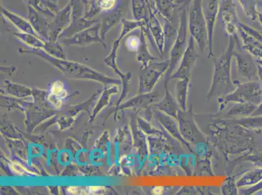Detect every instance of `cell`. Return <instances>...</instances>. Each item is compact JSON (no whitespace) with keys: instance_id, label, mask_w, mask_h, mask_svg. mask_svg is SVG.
<instances>
[{"instance_id":"cell-1","label":"cell","mask_w":262,"mask_h":195,"mask_svg":"<svg viewBox=\"0 0 262 195\" xmlns=\"http://www.w3.org/2000/svg\"><path fill=\"white\" fill-rule=\"evenodd\" d=\"M188 29L190 36L194 38L195 42L202 52L208 44V32L205 20L202 0H192L188 11Z\"/></svg>"},{"instance_id":"cell-2","label":"cell","mask_w":262,"mask_h":195,"mask_svg":"<svg viewBox=\"0 0 262 195\" xmlns=\"http://www.w3.org/2000/svg\"><path fill=\"white\" fill-rule=\"evenodd\" d=\"M219 16L226 34L228 37L234 38L235 42L239 46L240 20L238 17L236 5L233 0H221Z\"/></svg>"},{"instance_id":"cell-3","label":"cell","mask_w":262,"mask_h":195,"mask_svg":"<svg viewBox=\"0 0 262 195\" xmlns=\"http://www.w3.org/2000/svg\"><path fill=\"white\" fill-rule=\"evenodd\" d=\"M72 4L70 1L63 9L55 14L50 21L48 40L57 41L63 31L70 26L72 20Z\"/></svg>"},{"instance_id":"cell-4","label":"cell","mask_w":262,"mask_h":195,"mask_svg":"<svg viewBox=\"0 0 262 195\" xmlns=\"http://www.w3.org/2000/svg\"><path fill=\"white\" fill-rule=\"evenodd\" d=\"M101 25L100 22L95 23L81 32L76 33L71 37L66 38L63 41L67 45H79V46H85V45L93 43H99L106 46L105 42L102 39L101 33Z\"/></svg>"},{"instance_id":"cell-5","label":"cell","mask_w":262,"mask_h":195,"mask_svg":"<svg viewBox=\"0 0 262 195\" xmlns=\"http://www.w3.org/2000/svg\"><path fill=\"white\" fill-rule=\"evenodd\" d=\"M220 3L221 0H202V9L208 32L209 57L213 56L214 31L220 9Z\"/></svg>"},{"instance_id":"cell-6","label":"cell","mask_w":262,"mask_h":195,"mask_svg":"<svg viewBox=\"0 0 262 195\" xmlns=\"http://www.w3.org/2000/svg\"><path fill=\"white\" fill-rule=\"evenodd\" d=\"M26 8L28 11V20L30 21L35 32L42 39H49V26L51 18L39 13L32 7L26 6Z\"/></svg>"},{"instance_id":"cell-7","label":"cell","mask_w":262,"mask_h":195,"mask_svg":"<svg viewBox=\"0 0 262 195\" xmlns=\"http://www.w3.org/2000/svg\"><path fill=\"white\" fill-rule=\"evenodd\" d=\"M149 16L148 22L145 27L151 33L157 47L163 53L164 44H165V35H164L163 26L157 16L149 8Z\"/></svg>"},{"instance_id":"cell-8","label":"cell","mask_w":262,"mask_h":195,"mask_svg":"<svg viewBox=\"0 0 262 195\" xmlns=\"http://www.w3.org/2000/svg\"><path fill=\"white\" fill-rule=\"evenodd\" d=\"M120 0H90L85 13V17L95 19L102 13L114 10L117 8Z\"/></svg>"},{"instance_id":"cell-9","label":"cell","mask_w":262,"mask_h":195,"mask_svg":"<svg viewBox=\"0 0 262 195\" xmlns=\"http://www.w3.org/2000/svg\"><path fill=\"white\" fill-rule=\"evenodd\" d=\"M1 13L7 20H8L12 25L15 26L20 32L30 33V34L39 37L28 19L23 18V16L5 8L3 6L1 7Z\"/></svg>"},{"instance_id":"cell-10","label":"cell","mask_w":262,"mask_h":195,"mask_svg":"<svg viewBox=\"0 0 262 195\" xmlns=\"http://www.w3.org/2000/svg\"><path fill=\"white\" fill-rule=\"evenodd\" d=\"M102 14H103V16H102L101 20H100V25H101L100 33H101L102 39L104 40L107 33L121 22V20L123 19V13L121 9L117 8L108 13Z\"/></svg>"},{"instance_id":"cell-11","label":"cell","mask_w":262,"mask_h":195,"mask_svg":"<svg viewBox=\"0 0 262 195\" xmlns=\"http://www.w3.org/2000/svg\"><path fill=\"white\" fill-rule=\"evenodd\" d=\"M100 22L99 18L95 19H88L82 16V17H72V20L70 26L66 28L63 32L61 33L59 37L69 38L73 36L81 31L86 29L95 23Z\"/></svg>"},{"instance_id":"cell-12","label":"cell","mask_w":262,"mask_h":195,"mask_svg":"<svg viewBox=\"0 0 262 195\" xmlns=\"http://www.w3.org/2000/svg\"><path fill=\"white\" fill-rule=\"evenodd\" d=\"M131 9L135 20L148 22L149 7L146 0H131Z\"/></svg>"},{"instance_id":"cell-13","label":"cell","mask_w":262,"mask_h":195,"mask_svg":"<svg viewBox=\"0 0 262 195\" xmlns=\"http://www.w3.org/2000/svg\"><path fill=\"white\" fill-rule=\"evenodd\" d=\"M121 30L119 39L121 40L124 37L127 36L130 33L137 29H140L142 26H146L147 23L145 21L131 20L123 18L121 20Z\"/></svg>"},{"instance_id":"cell-14","label":"cell","mask_w":262,"mask_h":195,"mask_svg":"<svg viewBox=\"0 0 262 195\" xmlns=\"http://www.w3.org/2000/svg\"><path fill=\"white\" fill-rule=\"evenodd\" d=\"M14 36L18 38L21 41L34 47H45V40L36 35L30 34V33H23L21 32L13 33Z\"/></svg>"},{"instance_id":"cell-15","label":"cell","mask_w":262,"mask_h":195,"mask_svg":"<svg viewBox=\"0 0 262 195\" xmlns=\"http://www.w3.org/2000/svg\"><path fill=\"white\" fill-rule=\"evenodd\" d=\"M245 15L251 20L256 18V2L255 0H237Z\"/></svg>"},{"instance_id":"cell-16","label":"cell","mask_w":262,"mask_h":195,"mask_svg":"<svg viewBox=\"0 0 262 195\" xmlns=\"http://www.w3.org/2000/svg\"><path fill=\"white\" fill-rule=\"evenodd\" d=\"M26 6L32 7L35 10L39 11V13L43 14L49 18L54 17L55 14L52 13L49 9H48L45 5L42 4L41 0H23Z\"/></svg>"},{"instance_id":"cell-17","label":"cell","mask_w":262,"mask_h":195,"mask_svg":"<svg viewBox=\"0 0 262 195\" xmlns=\"http://www.w3.org/2000/svg\"><path fill=\"white\" fill-rule=\"evenodd\" d=\"M51 94L52 96L57 99H63L66 94V90L64 89V85L61 82H56L53 83L51 87Z\"/></svg>"},{"instance_id":"cell-18","label":"cell","mask_w":262,"mask_h":195,"mask_svg":"<svg viewBox=\"0 0 262 195\" xmlns=\"http://www.w3.org/2000/svg\"><path fill=\"white\" fill-rule=\"evenodd\" d=\"M140 42V35L139 37H138L135 35H131L126 40V46L130 51H137L139 47Z\"/></svg>"},{"instance_id":"cell-19","label":"cell","mask_w":262,"mask_h":195,"mask_svg":"<svg viewBox=\"0 0 262 195\" xmlns=\"http://www.w3.org/2000/svg\"><path fill=\"white\" fill-rule=\"evenodd\" d=\"M59 0H41L45 6L54 14L60 10L59 8Z\"/></svg>"},{"instance_id":"cell-20","label":"cell","mask_w":262,"mask_h":195,"mask_svg":"<svg viewBox=\"0 0 262 195\" xmlns=\"http://www.w3.org/2000/svg\"><path fill=\"white\" fill-rule=\"evenodd\" d=\"M147 5H148L149 8L151 9V11L154 12L155 14L157 16V12L156 7V3H155V0H146Z\"/></svg>"},{"instance_id":"cell-21","label":"cell","mask_w":262,"mask_h":195,"mask_svg":"<svg viewBox=\"0 0 262 195\" xmlns=\"http://www.w3.org/2000/svg\"><path fill=\"white\" fill-rule=\"evenodd\" d=\"M163 187L161 186L155 187L153 190V192L155 194H161L163 193Z\"/></svg>"},{"instance_id":"cell-22","label":"cell","mask_w":262,"mask_h":195,"mask_svg":"<svg viewBox=\"0 0 262 195\" xmlns=\"http://www.w3.org/2000/svg\"><path fill=\"white\" fill-rule=\"evenodd\" d=\"M83 1H88V0H83Z\"/></svg>"},{"instance_id":"cell-23","label":"cell","mask_w":262,"mask_h":195,"mask_svg":"<svg viewBox=\"0 0 262 195\" xmlns=\"http://www.w3.org/2000/svg\"><path fill=\"white\" fill-rule=\"evenodd\" d=\"M173 1H176V0H173Z\"/></svg>"},{"instance_id":"cell-24","label":"cell","mask_w":262,"mask_h":195,"mask_svg":"<svg viewBox=\"0 0 262 195\" xmlns=\"http://www.w3.org/2000/svg\"><path fill=\"white\" fill-rule=\"evenodd\" d=\"M70 1H72V0H70Z\"/></svg>"}]
</instances>
